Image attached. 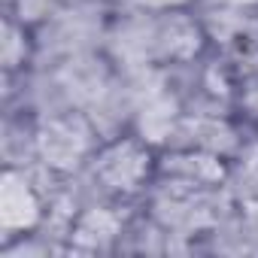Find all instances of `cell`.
Listing matches in <instances>:
<instances>
[{
    "instance_id": "cell-1",
    "label": "cell",
    "mask_w": 258,
    "mask_h": 258,
    "mask_svg": "<svg viewBox=\"0 0 258 258\" xmlns=\"http://www.w3.org/2000/svg\"><path fill=\"white\" fill-rule=\"evenodd\" d=\"M34 201H31V191L25 188L22 179L16 176H7V185H4V222L7 225H28L34 219Z\"/></svg>"
}]
</instances>
